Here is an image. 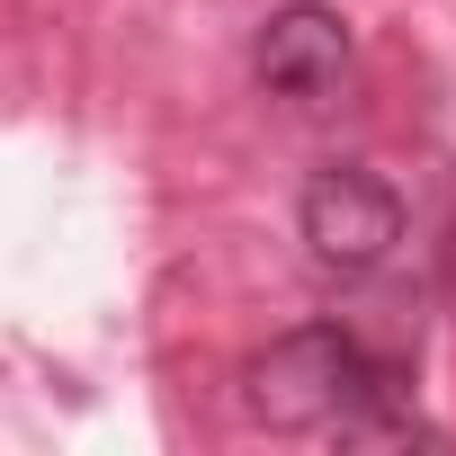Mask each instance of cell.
<instances>
[{
	"mask_svg": "<svg viewBox=\"0 0 456 456\" xmlns=\"http://www.w3.org/2000/svg\"><path fill=\"white\" fill-rule=\"evenodd\" d=\"M358 385H367V349H358L349 331L314 322V331L269 340V349L242 367V411H251L260 429H331V420L358 403Z\"/></svg>",
	"mask_w": 456,
	"mask_h": 456,
	"instance_id": "6da1fadb",
	"label": "cell"
},
{
	"mask_svg": "<svg viewBox=\"0 0 456 456\" xmlns=\"http://www.w3.org/2000/svg\"><path fill=\"white\" fill-rule=\"evenodd\" d=\"M260 81L278 99H331L340 72H349V19L322 10V0H287V10L260 28Z\"/></svg>",
	"mask_w": 456,
	"mask_h": 456,
	"instance_id": "3957f363",
	"label": "cell"
},
{
	"mask_svg": "<svg viewBox=\"0 0 456 456\" xmlns=\"http://www.w3.org/2000/svg\"><path fill=\"white\" fill-rule=\"evenodd\" d=\"M296 224H305V251H314L322 269L367 278V269H385L394 242H403V197H394L376 170H349V161H340V170H314V179H305Z\"/></svg>",
	"mask_w": 456,
	"mask_h": 456,
	"instance_id": "7a4b0ae2",
	"label": "cell"
}]
</instances>
